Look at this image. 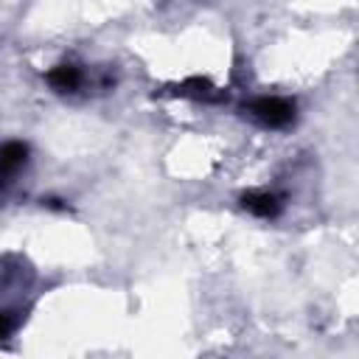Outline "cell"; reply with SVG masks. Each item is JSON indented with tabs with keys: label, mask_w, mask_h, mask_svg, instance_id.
<instances>
[{
	"label": "cell",
	"mask_w": 359,
	"mask_h": 359,
	"mask_svg": "<svg viewBox=\"0 0 359 359\" xmlns=\"http://www.w3.org/2000/svg\"><path fill=\"white\" fill-rule=\"evenodd\" d=\"M28 157V146L20 143V140H11L6 146H0V171H14L25 163Z\"/></svg>",
	"instance_id": "4"
},
{
	"label": "cell",
	"mask_w": 359,
	"mask_h": 359,
	"mask_svg": "<svg viewBox=\"0 0 359 359\" xmlns=\"http://www.w3.org/2000/svg\"><path fill=\"white\" fill-rule=\"evenodd\" d=\"M11 328H14V320H11V314L0 311V339H3V337H8V334H11Z\"/></svg>",
	"instance_id": "5"
},
{
	"label": "cell",
	"mask_w": 359,
	"mask_h": 359,
	"mask_svg": "<svg viewBox=\"0 0 359 359\" xmlns=\"http://www.w3.org/2000/svg\"><path fill=\"white\" fill-rule=\"evenodd\" d=\"M250 112H252L264 126H272V129L289 126V123L294 121V104L286 101V98H278V95L255 98V101L250 104Z\"/></svg>",
	"instance_id": "1"
},
{
	"label": "cell",
	"mask_w": 359,
	"mask_h": 359,
	"mask_svg": "<svg viewBox=\"0 0 359 359\" xmlns=\"http://www.w3.org/2000/svg\"><path fill=\"white\" fill-rule=\"evenodd\" d=\"M241 205H244L250 213L261 216V219H272V216L280 213V199H278L275 194H269V191H252V194H244V196H241Z\"/></svg>",
	"instance_id": "2"
},
{
	"label": "cell",
	"mask_w": 359,
	"mask_h": 359,
	"mask_svg": "<svg viewBox=\"0 0 359 359\" xmlns=\"http://www.w3.org/2000/svg\"><path fill=\"white\" fill-rule=\"evenodd\" d=\"M48 84L59 93H67V90H76L81 84V70L76 65H59L48 73Z\"/></svg>",
	"instance_id": "3"
}]
</instances>
